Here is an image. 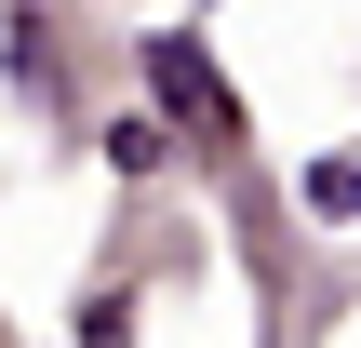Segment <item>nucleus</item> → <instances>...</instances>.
Masks as SVG:
<instances>
[{
  "instance_id": "1",
  "label": "nucleus",
  "mask_w": 361,
  "mask_h": 348,
  "mask_svg": "<svg viewBox=\"0 0 361 348\" xmlns=\"http://www.w3.org/2000/svg\"><path fill=\"white\" fill-rule=\"evenodd\" d=\"M147 80H161V107H174V121H214V67H201L188 40H161V54H147Z\"/></svg>"
},
{
  "instance_id": "2",
  "label": "nucleus",
  "mask_w": 361,
  "mask_h": 348,
  "mask_svg": "<svg viewBox=\"0 0 361 348\" xmlns=\"http://www.w3.org/2000/svg\"><path fill=\"white\" fill-rule=\"evenodd\" d=\"M308 215H335V228H361V148H335V161H308Z\"/></svg>"
}]
</instances>
